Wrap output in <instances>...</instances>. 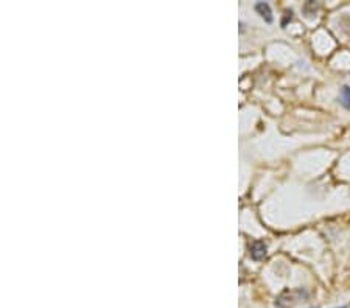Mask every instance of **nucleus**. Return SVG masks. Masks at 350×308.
Listing matches in <instances>:
<instances>
[{"label": "nucleus", "mask_w": 350, "mask_h": 308, "mask_svg": "<svg viewBox=\"0 0 350 308\" xmlns=\"http://www.w3.org/2000/svg\"><path fill=\"white\" fill-rule=\"evenodd\" d=\"M341 308H346V307H341Z\"/></svg>", "instance_id": "5"}, {"label": "nucleus", "mask_w": 350, "mask_h": 308, "mask_svg": "<svg viewBox=\"0 0 350 308\" xmlns=\"http://www.w3.org/2000/svg\"><path fill=\"white\" fill-rule=\"evenodd\" d=\"M339 101L346 109H350V87L344 86L341 89V95H339Z\"/></svg>", "instance_id": "4"}, {"label": "nucleus", "mask_w": 350, "mask_h": 308, "mask_svg": "<svg viewBox=\"0 0 350 308\" xmlns=\"http://www.w3.org/2000/svg\"><path fill=\"white\" fill-rule=\"evenodd\" d=\"M307 297V293L304 289H287V291H283L279 297H277V302L276 305L280 307V308H291L294 307L296 304H299L302 299Z\"/></svg>", "instance_id": "1"}, {"label": "nucleus", "mask_w": 350, "mask_h": 308, "mask_svg": "<svg viewBox=\"0 0 350 308\" xmlns=\"http://www.w3.org/2000/svg\"><path fill=\"white\" fill-rule=\"evenodd\" d=\"M255 11H259L262 14V17L266 19V22H271L272 21V16H271V8L268 3H264V2H260L255 5Z\"/></svg>", "instance_id": "3"}, {"label": "nucleus", "mask_w": 350, "mask_h": 308, "mask_svg": "<svg viewBox=\"0 0 350 308\" xmlns=\"http://www.w3.org/2000/svg\"><path fill=\"white\" fill-rule=\"evenodd\" d=\"M264 255H266V245L260 240L254 241L251 245V257L254 260H262Z\"/></svg>", "instance_id": "2"}]
</instances>
